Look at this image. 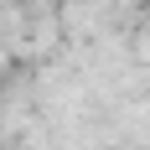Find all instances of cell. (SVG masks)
Listing matches in <instances>:
<instances>
[]
</instances>
